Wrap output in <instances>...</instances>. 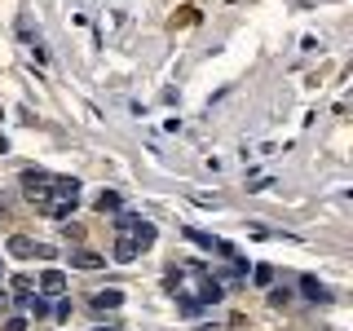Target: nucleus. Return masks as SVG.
I'll list each match as a JSON object with an SVG mask.
<instances>
[{"instance_id":"7","label":"nucleus","mask_w":353,"mask_h":331,"mask_svg":"<svg viewBox=\"0 0 353 331\" xmlns=\"http://www.w3.org/2000/svg\"><path fill=\"white\" fill-rule=\"evenodd\" d=\"M5 252H9V257H36V243H31L27 234H14L5 243Z\"/></svg>"},{"instance_id":"10","label":"nucleus","mask_w":353,"mask_h":331,"mask_svg":"<svg viewBox=\"0 0 353 331\" xmlns=\"http://www.w3.org/2000/svg\"><path fill=\"white\" fill-rule=\"evenodd\" d=\"M137 257H141V252L132 248V239L119 234V243H115V261H119V265H128V261H137Z\"/></svg>"},{"instance_id":"2","label":"nucleus","mask_w":353,"mask_h":331,"mask_svg":"<svg viewBox=\"0 0 353 331\" xmlns=\"http://www.w3.org/2000/svg\"><path fill=\"white\" fill-rule=\"evenodd\" d=\"M49 190H53V172H44V168H27V172H22V194H27V203H40Z\"/></svg>"},{"instance_id":"5","label":"nucleus","mask_w":353,"mask_h":331,"mask_svg":"<svg viewBox=\"0 0 353 331\" xmlns=\"http://www.w3.org/2000/svg\"><path fill=\"white\" fill-rule=\"evenodd\" d=\"M301 292H305L314 305H327V301H331V292H327V287L314 279V274H305V279H301Z\"/></svg>"},{"instance_id":"14","label":"nucleus","mask_w":353,"mask_h":331,"mask_svg":"<svg viewBox=\"0 0 353 331\" xmlns=\"http://www.w3.org/2000/svg\"><path fill=\"white\" fill-rule=\"evenodd\" d=\"M287 301H292V292H287V287H274V292H270V305H287Z\"/></svg>"},{"instance_id":"9","label":"nucleus","mask_w":353,"mask_h":331,"mask_svg":"<svg viewBox=\"0 0 353 331\" xmlns=\"http://www.w3.org/2000/svg\"><path fill=\"white\" fill-rule=\"evenodd\" d=\"M71 265L75 270H97V265H106V257H97V252H75Z\"/></svg>"},{"instance_id":"12","label":"nucleus","mask_w":353,"mask_h":331,"mask_svg":"<svg viewBox=\"0 0 353 331\" xmlns=\"http://www.w3.org/2000/svg\"><path fill=\"white\" fill-rule=\"evenodd\" d=\"M58 230H62V239H71V243H80V239H84V225H75V221H62Z\"/></svg>"},{"instance_id":"13","label":"nucleus","mask_w":353,"mask_h":331,"mask_svg":"<svg viewBox=\"0 0 353 331\" xmlns=\"http://www.w3.org/2000/svg\"><path fill=\"white\" fill-rule=\"evenodd\" d=\"M252 279H256L261 287H265V283H274V265H256V274H252Z\"/></svg>"},{"instance_id":"8","label":"nucleus","mask_w":353,"mask_h":331,"mask_svg":"<svg viewBox=\"0 0 353 331\" xmlns=\"http://www.w3.org/2000/svg\"><path fill=\"white\" fill-rule=\"evenodd\" d=\"M18 301L27 305L31 318H49V301H44V296H18Z\"/></svg>"},{"instance_id":"3","label":"nucleus","mask_w":353,"mask_h":331,"mask_svg":"<svg viewBox=\"0 0 353 331\" xmlns=\"http://www.w3.org/2000/svg\"><path fill=\"white\" fill-rule=\"evenodd\" d=\"M124 239H132V248H137V252H146V248H154V239H159V230H154L146 217H137V221H132V230H128Z\"/></svg>"},{"instance_id":"17","label":"nucleus","mask_w":353,"mask_h":331,"mask_svg":"<svg viewBox=\"0 0 353 331\" xmlns=\"http://www.w3.org/2000/svg\"><path fill=\"white\" fill-rule=\"evenodd\" d=\"M14 292H22V296L31 292V279H27V274H18V279H14Z\"/></svg>"},{"instance_id":"15","label":"nucleus","mask_w":353,"mask_h":331,"mask_svg":"<svg viewBox=\"0 0 353 331\" xmlns=\"http://www.w3.org/2000/svg\"><path fill=\"white\" fill-rule=\"evenodd\" d=\"M53 318L66 323V318H71V301H58V305H53Z\"/></svg>"},{"instance_id":"16","label":"nucleus","mask_w":353,"mask_h":331,"mask_svg":"<svg viewBox=\"0 0 353 331\" xmlns=\"http://www.w3.org/2000/svg\"><path fill=\"white\" fill-rule=\"evenodd\" d=\"M0 331H27V318H5V327Z\"/></svg>"},{"instance_id":"1","label":"nucleus","mask_w":353,"mask_h":331,"mask_svg":"<svg viewBox=\"0 0 353 331\" xmlns=\"http://www.w3.org/2000/svg\"><path fill=\"white\" fill-rule=\"evenodd\" d=\"M75 203H80V181H75V177H53V190L44 194L36 208L53 221H71Z\"/></svg>"},{"instance_id":"6","label":"nucleus","mask_w":353,"mask_h":331,"mask_svg":"<svg viewBox=\"0 0 353 331\" xmlns=\"http://www.w3.org/2000/svg\"><path fill=\"white\" fill-rule=\"evenodd\" d=\"M124 305V292L119 287H106V292H93V309H119Z\"/></svg>"},{"instance_id":"4","label":"nucleus","mask_w":353,"mask_h":331,"mask_svg":"<svg viewBox=\"0 0 353 331\" xmlns=\"http://www.w3.org/2000/svg\"><path fill=\"white\" fill-rule=\"evenodd\" d=\"M40 292H44V296H62V292H66V274H62V270H44V274H40Z\"/></svg>"},{"instance_id":"11","label":"nucleus","mask_w":353,"mask_h":331,"mask_svg":"<svg viewBox=\"0 0 353 331\" xmlns=\"http://www.w3.org/2000/svg\"><path fill=\"white\" fill-rule=\"evenodd\" d=\"M119 203H124L119 190H102V194H97V212H119Z\"/></svg>"},{"instance_id":"18","label":"nucleus","mask_w":353,"mask_h":331,"mask_svg":"<svg viewBox=\"0 0 353 331\" xmlns=\"http://www.w3.org/2000/svg\"><path fill=\"white\" fill-rule=\"evenodd\" d=\"M9 305H14V296H9V292H0V314H9Z\"/></svg>"},{"instance_id":"19","label":"nucleus","mask_w":353,"mask_h":331,"mask_svg":"<svg viewBox=\"0 0 353 331\" xmlns=\"http://www.w3.org/2000/svg\"><path fill=\"white\" fill-rule=\"evenodd\" d=\"M93 331H124V327H115V323H110V327H93Z\"/></svg>"},{"instance_id":"20","label":"nucleus","mask_w":353,"mask_h":331,"mask_svg":"<svg viewBox=\"0 0 353 331\" xmlns=\"http://www.w3.org/2000/svg\"><path fill=\"white\" fill-rule=\"evenodd\" d=\"M0 274H5V257H0Z\"/></svg>"}]
</instances>
